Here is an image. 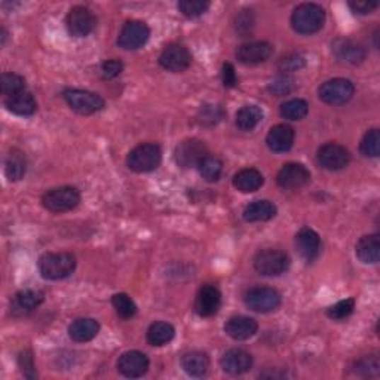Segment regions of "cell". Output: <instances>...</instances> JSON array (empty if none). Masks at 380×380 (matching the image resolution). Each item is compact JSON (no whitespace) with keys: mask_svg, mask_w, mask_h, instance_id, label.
<instances>
[{"mask_svg":"<svg viewBox=\"0 0 380 380\" xmlns=\"http://www.w3.org/2000/svg\"><path fill=\"white\" fill-rule=\"evenodd\" d=\"M39 272L42 278L59 281L70 277L76 269V257L70 253H47L39 258Z\"/></svg>","mask_w":380,"mask_h":380,"instance_id":"1","label":"cell"},{"mask_svg":"<svg viewBox=\"0 0 380 380\" xmlns=\"http://www.w3.org/2000/svg\"><path fill=\"white\" fill-rule=\"evenodd\" d=\"M326 11L316 4H301L292 13V27L299 35H313L324 27Z\"/></svg>","mask_w":380,"mask_h":380,"instance_id":"2","label":"cell"},{"mask_svg":"<svg viewBox=\"0 0 380 380\" xmlns=\"http://www.w3.org/2000/svg\"><path fill=\"white\" fill-rule=\"evenodd\" d=\"M162 150L155 143H143L134 147L127 158L128 168L134 173H151L161 165Z\"/></svg>","mask_w":380,"mask_h":380,"instance_id":"3","label":"cell"},{"mask_svg":"<svg viewBox=\"0 0 380 380\" xmlns=\"http://www.w3.org/2000/svg\"><path fill=\"white\" fill-rule=\"evenodd\" d=\"M290 267V257L281 250L267 248L257 253L254 269L263 277H280Z\"/></svg>","mask_w":380,"mask_h":380,"instance_id":"4","label":"cell"},{"mask_svg":"<svg viewBox=\"0 0 380 380\" xmlns=\"http://www.w3.org/2000/svg\"><path fill=\"white\" fill-rule=\"evenodd\" d=\"M81 202V193L73 186H62L48 190L42 196V205L51 212L71 211Z\"/></svg>","mask_w":380,"mask_h":380,"instance_id":"5","label":"cell"},{"mask_svg":"<svg viewBox=\"0 0 380 380\" xmlns=\"http://www.w3.org/2000/svg\"><path fill=\"white\" fill-rule=\"evenodd\" d=\"M63 98L69 104V108L79 115H94L104 108V100L91 91L84 89H66Z\"/></svg>","mask_w":380,"mask_h":380,"instance_id":"6","label":"cell"},{"mask_svg":"<svg viewBox=\"0 0 380 380\" xmlns=\"http://www.w3.org/2000/svg\"><path fill=\"white\" fill-rule=\"evenodd\" d=\"M246 305L254 312L269 313L277 311L281 306L282 296L275 288L270 287H255L246 294Z\"/></svg>","mask_w":380,"mask_h":380,"instance_id":"7","label":"cell"},{"mask_svg":"<svg viewBox=\"0 0 380 380\" xmlns=\"http://www.w3.org/2000/svg\"><path fill=\"white\" fill-rule=\"evenodd\" d=\"M355 94V86L349 79L336 78L324 82L319 86L318 96L326 104L330 105H343L351 101Z\"/></svg>","mask_w":380,"mask_h":380,"instance_id":"8","label":"cell"},{"mask_svg":"<svg viewBox=\"0 0 380 380\" xmlns=\"http://www.w3.org/2000/svg\"><path fill=\"white\" fill-rule=\"evenodd\" d=\"M150 38V28L144 21L132 20L125 23L117 36L119 48L125 51H135L143 48Z\"/></svg>","mask_w":380,"mask_h":380,"instance_id":"9","label":"cell"},{"mask_svg":"<svg viewBox=\"0 0 380 380\" xmlns=\"http://www.w3.org/2000/svg\"><path fill=\"white\" fill-rule=\"evenodd\" d=\"M316 161L327 171H340L351 162V154L342 144L327 143L318 149Z\"/></svg>","mask_w":380,"mask_h":380,"instance_id":"10","label":"cell"},{"mask_svg":"<svg viewBox=\"0 0 380 380\" xmlns=\"http://www.w3.org/2000/svg\"><path fill=\"white\" fill-rule=\"evenodd\" d=\"M208 156V149L204 142L197 139H188L181 142L174 150L175 163L181 168H193Z\"/></svg>","mask_w":380,"mask_h":380,"instance_id":"11","label":"cell"},{"mask_svg":"<svg viewBox=\"0 0 380 380\" xmlns=\"http://www.w3.org/2000/svg\"><path fill=\"white\" fill-rule=\"evenodd\" d=\"M96 17L85 6H74L69 11L66 17V27L70 36L86 38L96 28Z\"/></svg>","mask_w":380,"mask_h":380,"instance_id":"12","label":"cell"},{"mask_svg":"<svg viewBox=\"0 0 380 380\" xmlns=\"http://www.w3.org/2000/svg\"><path fill=\"white\" fill-rule=\"evenodd\" d=\"M311 173L303 163H285L277 175V183L281 189L294 190L309 183Z\"/></svg>","mask_w":380,"mask_h":380,"instance_id":"13","label":"cell"},{"mask_svg":"<svg viewBox=\"0 0 380 380\" xmlns=\"http://www.w3.org/2000/svg\"><path fill=\"white\" fill-rule=\"evenodd\" d=\"M190 63H192V55L189 50L178 43L168 45L159 55V64L165 70L173 73L185 71L186 69H189Z\"/></svg>","mask_w":380,"mask_h":380,"instance_id":"14","label":"cell"},{"mask_svg":"<svg viewBox=\"0 0 380 380\" xmlns=\"http://www.w3.org/2000/svg\"><path fill=\"white\" fill-rule=\"evenodd\" d=\"M221 306V293L216 285L205 284L200 288L195 299V312L201 318L216 315Z\"/></svg>","mask_w":380,"mask_h":380,"instance_id":"15","label":"cell"},{"mask_svg":"<svg viewBox=\"0 0 380 380\" xmlns=\"http://www.w3.org/2000/svg\"><path fill=\"white\" fill-rule=\"evenodd\" d=\"M45 300V293L40 290H21L11 300V315L15 318H23L38 309Z\"/></svg>","mask_w":380,"mask_h":380,"instance_id":"16","label":"cell"},{"mask_svg":"<svg viewBox=\"0 0 380 380\" xmlns=\"http://www.w3.org/2000/svg\"><path fill=\"white\" fill-rule=\"evenodd\" d=\"M147 370L149 358L140 351L124 352L117 359V372L128 379L142 377L147 373Z\"/></svg>","mask_w":380,"mask_h":380,"instance_id":"17","label":"cell"},{"mask_svg":"<svg viewBox=\"0 0 380 380\" xmlns=\"http://www.w3.org/2000/svg\"><path fill=\"white\" fill-rule=\"evenodd\" d=\"M273 54V47L269 42H250L241 45L236 51V58L239 63L247 66L262 64Z\"/></svg>","mask_w":380,"mask_h":380,"instance_id":"18","label":"cell"},{"mask_svg":"<svg viewBox=\"0 0 380 380\" xmlns=\"http://www.w3.org/2000/svg\"><path fill=\"white\" fill-rule=\"evenodd\" d=\"M220 366L224 373L231 374V376H241L253 367V357L248 354L244 349H229V351L224 352L221 359H220Z\"/></svg>","mask_w":380,"mask_h":380,"instance_id":"19","label":"cell"},{"mask_svg":"<svg viewBox=\"0 0 380 380\" xmlns=\"http://www.w3.org/2000/svg\"><path fill=\"white\" fill-rule=\"evenodd\" d=\"M296 250L306 263L316 260L321 253V239L319 235L309 227H303L296 235Z\"/></svg>","mask_w":380,"mask_h":380,"instance_id":"20","label":"cell"},{"mask_svg":"<svg viewBox=\"0 0 380 380\" xmlns=\"http://www.w3.org/2000/svg\"><path fill=\"white\" fill-rule=\"evenodd\" d=\"M258 330V324L254 318L246 315H236L229 318L224 326V331L234 340H248Z\"/></svg>","mask_w":380,"mask_h":380,"instance_id":"21","label":"cell"},{"mask_svg":"<svg viewBox=\"0 0 380 380\" xmlns=\"http://www.w3.org/2000/svg\"><path fill=\"white\" fill-rule=\"evenodd\" d=\"M294 143V129L290 125L278 124L272 127L266 137L267 147L275 154H285L290 150Z\"/></svg>","mask_w":380,"mask_h":380,"instance_id":"22","label":"cell"},{"mask_svg":"<svg viewBox=\"0 0 380 380\" xmlns=\"http://www.w3.org/2000/svg\"><path fill=\"white\" fill-rule=\"evenodd\" d=\"M333 52L336 58L346 64H361L366 58V51L361 45L349 40V39H338L333 43Z\"/></svg>","mask_w":380,"mask_h":380,"instance_id":"23","label":"cell"},{"mask_svg":"<svg viewBox=\"0 0 380 380\" xmlns=\"http://www.w3.org/2000/svg\"><path fill=\"white\" fill-rule=\"evenodd\" d=\"M100 331V324L94 318H78L69 326V336L78 343L93 340Z\"/></svg>","mask_w":380,"mask_h":380,"instance_id":"24","label":"cell"},{"mask_svg":"<svg viewBox=\"0 0 380 380\" xmlns=\"http://www.w3.org/2000/svg\"><path fill=\"white\" fill-rule=\"evenodd\" d=\"M5 108L17 116H32L36 113L38 104L32 94L23 91L15 96L5 97Z\"/></svg>","mask_w":380,"mask_h":380,"instance_id":"25","label":"cell"},{"mask_svg":"<svg viewBox=\"0 0 380 380\" xmlns=\"http://www.w3.org/2000/svg\"><path fill=\"white\" fill-rule=\"evenodd\" d=\"M357 257L359 262L366 265H376L380 257V239L377 234L362 236L355 247Z\"/></svg>","mask_w":380,"mask_h":380,"instance_id":"26","label":"cell"},{"mask_svg":"<svg viewBox=\"0 0 380 380\" xmlns=\"http://www.w3.org/2000/svg\"><path fill=\"white\" fill-rule=\"evenodd\" d=\"M181 369L190 377H202L208 373L209 358L201 351H190L181 357Z\"/></svg>","mask_w":380,"mask_h":380,"instance_id":"27","label":"cell"},{"mask_svg":"<svg viewBox=\"0 0 380 380\" xmlns=\"http://www.w3.org/2000/svg\"><path fill=\"white\" fill-rule=\"evenodd\" d=\"M265 183L262 173L255 168L241 170L234 177V186L242 193H253L260 189Z\"/></svg>","mask_w":380,"mask_h":380,"instance_id":"28","label":"cell"},{"mask_svg":"<svg viewBox=\"0 0 380 380\" xmlns=\"http://www.w3.org/2000/svg\"><path fill=\"white\" fill-rule=\"evenodd\" d=\"M277 205L270 201H254L244 209V220L248 223L267 221L277 216Z\"/></svg>","mask_w":380,"mask_h":380,"instance_id":"29","label":"cell"},{"mask_svg":"<svg viewBox=\"0 0 380 380\" xmlns=\"http://www.w3.org/2000/svg\"><path fill=\"white\" fill-rule=\"evenodd\" d=\"M27 173V158L18 149H12L5 159V175L9 181H20Z\"/></svg>","mask_w":380,"mask_h":380,"instance_id":"30","label":"cell"},{"mask_svg":"<svg viewBox=\"0 0 380 380\" xmlns=\"http://www.w3.org/2000/svg\"><path fill=\"white\" fill-rule=\"evenodd\" d=\"M174 336H175V328L165 321L154 323L147 328L146 333L147 342L151 346H163L166 343H170L174 339Z\"/></svg>","mask_w":380,"mask_h":380,"instance_id":"31","label":"cell"},{"mask_svg":"<svg viewBox=\"0 0 380 380\" xmlns=\"http://www.w3.org/2000/svg\"><path fill=\"white\" fill-rule=\"evenodd\" d=\"M262 119H263V110L258 108V105L248 104L238 110L236 127L242 131H251L262 122Z\"/></svg>","mask_w":380,"mask_h":380,"instance_id":"32","label":"cell"},{"mask_svg":"<svg viewBox=\"0 0 380 380\" xmlns=\"http://www.w3.org/2000/svg\"><path fill=\"white\" fill-rule=\"evenodd\" d=\"M280 113L287 120H301L309 113V104L306 100L292 98L281 105Z\"/></svg>","mask_w":380,"mask_h":380,"instance_id":"33","label":"cell"},{"mask_svg":"<svg viewBox=\"0 0 380 380\" xmlns=\"http://www.w3.org/2000/svg\"><path fill=\"white\" fill-rule=\"evenodd\" d=\"M197 170H200V174L205 181H208V183H214V181H217L221 175L223 162L217 156L208 155L201 161L200 165H197Z\"/></svg>","mask_w":380,"mask_h":380,"instance_id":"34","label":"cell"},{"mask_svg":"<svg viewBox=\"0 0 380 380\" xmlns=\"http://www.w3.org/2000/svg\"><path fill=\"white\" fill-rule=\"evenodd\" d=\"M0 88L5 97H11L25 91V79L17 73H4L0 78Z\"/></svg>","mask_w":380,"mask_h":380,"instance_id":"35","label":"cell"},{"mask_svg":"<svg viewBox=\"0 0 380 380\" xmlns=\"http://www.w3.org/2000/svg\"><path fill=\"white\" fill-rule=\"evenodd\" d=\"M359 150L367 158H377L380 155V131L377 128L367 131L362 137Z\"/></svg>","mask_w":380,"mask_h":380,"instance_id":"36","label":"cell"},{"mask_svg":"<svg viewBox=\"0 0 380 380\" xmlns=\"http://www.w3.org/2000/svg\"><path fill=\"white\" fill-rule=\"evenodd\" d=\"M224 117V110L219 104H205L197 113V122L205 127L217 125Z\"/></svg>","mask_w":380,"mask_h":380,"instance_id":"37","label":"cell"},{"mask_svg":"<svg viewBox=\"0 0 380 380\" xmlns=\"http://www.w3.org/2000/svg\"><path fill=\"white\" fill-rule=\"evenodd\" d=\"M112 305L116 313L122 319H131L137 313V305L134 303V300L125 293L115 294L112 297Z\"/></svg>","mask_w":380,"mask_h":380,"instance_id":"38","label":"cell"},{"mask_svg":"<svg viewBox=\"0 0 380 380\" xmlns=\"http://www.w3.org/2000/svg\"><path fill=\"white\" fill-rule=\"evenodd\" d=\"M267 89H269V93H272L273 96H277V97L288 96L296 89V81L290 74H280L269 84Z\"/></svg>","mask_w":380,"mask_h":380,"instance_id":"39","label":"cell"},{"mask_svg":"<svg viewBox=\"0 0 380 380\" xmlns=\"http://www.w3.org/2000/svg\"><path fill=\"white\" fill-rule=\"evenodd\" d=\"M209 8V2L207 0H181L178 2V9L188 18H196L204 15Z\"/></svg>","mask_w":380,"mask_h":380,"instance_id":"40","label":"cell"},{"mask_svg":"<svg viewBox=\"0 0 380 380\" xmlns=\"http://www.w3.org/2000/svg\"><path fill=\"white\" fill-rule=\"evenodd\" d=\"M354 372L358 376H377L379 374V369H380V362L379 358L376 355H369V357H362L358 361H355L354 364Z\"/></svg>","mask_w":380,"mask_h":380,"instance_id":"41","label":"cell"},{"mask_svg":"<svg viewBox=\"0 0 380 380\" xmlns=\"http://www.w3.org/2000/svg\"><path fill=\"white\" fill-rule=\"evenodd\" d=\"M355 309V300L351 299H345L338 301L336 305H333L327 309V316L334 319V321H340V319L347 318L349 315H352Z\"/></svg>","mask_w":380,"mask_h":380,"instance_id":"42","label":"cell"},{"mask_svg":"<svg viewBox=\"0 0 380 380\" xmlns=\"http://www.w3.org/2000/svg\"><path fill=\"white\" fill-rule=\"evenodd\" d=\"M305 66H306L305 58H303L299 54H290V55H287V57H282L280 59V63H278V69H280V71L282 74H288V73L297 71V70L303 69Z\"/></svg>","mask_w":380,"mask_h":380,"instance_id":"43","label":"cell"},{"mask_svg":"<svg viewBox=\"0 0 380 380\" xmlns=\"http://www.w3.org/2000/svg\"><path fill=\"white\" fill-rule=\"evenodd\" d=\"M254 27V13L251 9H244L241 11L236 18H235V28L236 32L242 36H246L248 33H251V30Z\"/></svg>","mask_w":380,"mask_h":380,"instance_id":"44","label":"cell"},{"mask_svg":"<svg viewBox=\"0 0 380 380\" xmlns=\"http://www.w3.org/2000/svg\"><path fill=\"white\" fill-rule=\"evenodd\" d=\"M101 76L103 79L110 81L117 78V76L124 71V64L122 62H119V59H108V62H104L101 64Z\"/></svg>","mask_w":380,"mask_h":380,"instance_id":"45","label":"cell"},{"mask_svg":"<svg viewBox=\"0 0 380 380\" xmlns=\"http://www.w3.org/2000/svg\"><path fill=\"white\" fill-rule=\"evenodd\" d=\"M18 366L23 372V374L27 379H35L36 377V369H35V361H33V355L30 351H23L18 355Z\"/></svg>","mask_w":380,"mask_h":380,"instance_id":"46","label":"cell"},{"mask_svg":"<svg viewBox=\"0 0 380 380\" xmlns=\"http://www.w3.org/2000/svg\"><path fill=\"white\" fill-rule=\"evenodd\" d=\"M221 82L224 88H235L238 85V76L234 64L224 63L221 67Z\"/></svg>","mask_w":380,"mask_h":380,"instance_id":"47","label":"cell"},{"mask_svg":"<svg viewBox=\"0 0 380 380\" xmlns=\"http://www.w3.org/2000/svg\"><path fill=\"white\" fill-rule=\"evenodd\" d=\"M349 8H351L355 13L367 15V13H372L377 8V4L370 2V0H361V2H349Z\"/></svg>","mask_w":380,"mask_h":380,"instance_id":"48","label":"cell"}]
</instances>
